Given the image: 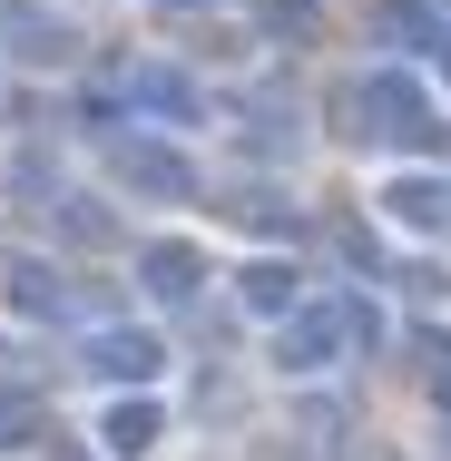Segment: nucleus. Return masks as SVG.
<instances>
[{
	"instance_id": "f257e3e1",
	"label": "nucleus",
	"mask_w": 451,
	"mask_h": 461,
	"mask_svg": "<svg viewBox=\"0 0 451 461\" xmlns=\"http://www.w3.org/2000/svg\"><path fill=\"white\" fill-rule=\"evenodd\" d=\"M354 138L363 148H432V98L412 89L402 69H373V79H354Z\"/></svg>"
},
{
	"instance_id": "f03ea898",
	"label": "nucleus",
	"mask_w": 451,
	"mask_h": 461,
	"mask_svg": "<svg viewBox=\"0 0 451 461\" xmlns=\"http://www.w3.org/2000/svg\"><path fill=\"white\" fill-rule=\"evenodd\" d=\"M0 50L30 59V69H69V59H79V30H69L59 10H40V0H10V10H0Z\"/></svg>"
},
{
	"instance_id": "7ed1b4c3",
	"label": "nucleus",
	"mask_w": 451,
	"mask_h": 461,
	"mask_svg": "<svg viewBox=\"0 0 451 461\" xmlns=\"http://www.w3.org/2000/svg\"><path fill=\"white\" fill-rule=\"evenodd\" d=\"M108 167H118V186H138V196H158V206H177V196H196V177H186V158L177 148H158V138H118L108 148Z\"/></svg>"
},
{
	"instance_id": "20e7f679",
	"label": "nucleus",
	"mask_w": 451,
	"mask_h": 461,
	"mask_svg": "<svg viewBox=\"0 0 451 461\" xmlns=\"http://www.w3.org/2000/svg\"><path fill=\"white\" fill-rule=\"evenodd\" d=\"M138 285H148L158 304H196V294H206V256H196L186 236H148V246H138Z\"/></svg>"
},
{
	"instance_id": "39448f33",
	"label": "nucleus",
	"mask_w": 451,
	"mask_h": 461,
	"mask_svg": "<svg viewBox=\"0 0 451 461\" xmlns=\"http://www.w3.org/2000/svg\"><path fill=\"white\" fill-rule=\"evenodd\" d=\"M158 364H167V354H158V334H138V324L89 334V373H98V383H138V393H148V383H158Z\"/></svg>"
},
{
	"instance_id": "423d86ee",
	"label": "nucleus",
	"mask_w": 451,
	"mask_h": 461,
	"mask_svg": "<svg viewBox=\"0 0 451 461\" xmlns=\"http://www.w3.org/2000/svg\"><path fill=\"white\" fill-rule=\"evenodd\" d=\"M383 216H392L402 236H451V186L442 177H392L383 186Z\"/></svg>"
},
{
	"instance_id": "0eeeda50",
	"label": "nucleus",
	"mask_w": 451,
	"mask_h": 461,
	"mask_svg": "<svg viewBox=\"0 0 451 461\" xmlns=\"http://www.w3.org/2000/svg\"><path fill=\"white\" fill-rule=\"evenodd\" d=\"M158 432H167V412H158L148 393L98 412V452H108V461H148V452H158Z\"/></svg>"
},
{
	"instance_id": "6e6552de",
	"label": "nucleus",
	"mask_w": 451,
	"mask_h": 461,
	"mask_svg": "<svg viewBox=\"0 0 451 461\" xmlns=\"http://www.w3.org/2000/svg\"><path fill=\"white\" fill-rule=\"evenodd\" d=\"M334 334H344V314H294V324H275V373H324L334 364Z\"/></svg>"
},
{
	"instance_id": "1a4fd4ad",
	"label": "nucleus",
	"mask_w": 451,
	"mask_h": 461,
	"mask_svg": "<svg viewBox=\"0 0 451 461\" xmlns=\"http://www.w3.org/2000/svg\"><path fill=\"white\" fill-rule=\"evenodd\" d=\"M294 266H284V256H256V266H246V276H236V304H246V314H275V324H294Z\"/></svg>"
},
{
	"instance_id": "9d476101",
	"label": "nucleus",
	"mask_w": 451,
	"mask_h": 461,
	"mask_svg": "<svg viewBox=\"0 0 451 461\" xmlns=\"http://www.w3.org/2000/svg\"><path fill=\"white\" fill-rule=\"evenodd\" d=\"M59 304H69V276H59L50 256H10V314L40 324V314H59Z\"/></svg>"
},
{
	"instance_id": "9b49d317",
	"label": "nucleus",
	"mask_w": 451,
	"mask_h": 461,
	"mask_svg": "<svg viewBox=\"0 0 451 461\" xmlns=\"http://www.w3.org/2000/svg\"><path fill=\"white\" fill-rule=\"evenodd\" d=\"M69 236H79V246H108V216H98V196H69Z\"/></svg>"
},
{
	"instance_id": "f8f14e48",
	"label": "nucleus",
	"mask_w": 451,
	"mask_h": 461,
	"mask_svg": "<svg viewBox=\"0 0 451 461\" xmlns=\"http://www.w3.org/2000/svg\"><path fill=\"white\" fill-rule=\"evenodd\" d=\"M10 432H30V393H0V452H10Z\"/></svg>"
},
{
	"instance_id": "ddd939ff",
	"label": "nucleus",
	"mask_w": 451,
	"mask_h": 461,
	"mask_svg": "<svg viewBox=\"0 0 451 461\" xmlns=\"http://www.w3.org/2000/svg\"><path fill=\"white\" fill-rule=\"evenodd\" d=\"M158 10H206V0H158Z\"/></svg>"
}]
</instances>
